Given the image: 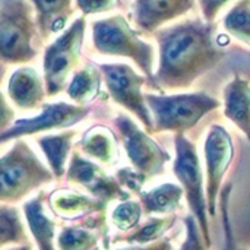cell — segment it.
<instances>
[{
  "label": "cell",
  "mask_w": 250,
  "mask_h": 250,
  "mask_svg": "<svg viewBox=\"0 0 250 250\" xmlns=\"http://www.w3.org/2000/svg\"><path fill=\"white\" fill-rule=\"evenodd\" d=\"M160 66L154 81L164 89H183L211 70L224 51L214 41L212 28L201 21H185L157 34Z\"/></svg>",
  "instance_id": "cell-1"
},
{
  "label": "cell",
  "mask_w": 250,
  "mask_h": 250,
  "mask_svg": "<svg viewBox=\"0 0 250 250\" xmlns=\"http://www.w3.org/2000/svg\"><path fill=\"white\" fill-rule=\"evenodd\" d=\"M42 44L31 1L0 0V79L6 69L34 62Z\"/></svg>",
  "instance_id": "cell-2"
},
{
  "label": "cell",
  "mask_w": 250,
  "mask_h": 250,
  "mask_svg": "<svg viewBox=\"0 0 250 250\" xmlns=\"http://www.w3.org/2000/svg\"><path fill=\"white\" fill-rule=\"evenodd\" d=\"M54 180V174L23 139L0 157V204L16 205Z\"/></svg>",
  "instance_id": "cell-3"
},
{
  "label": "cell",
  "mask_w": 250,
  "mask_h": 250,
  "mask_svg": "<svg viewBox=\"0 0 250 250\" xmlns=\"http://www.w3.org/2000/svg\"><path fill=\"white\" fill-rule=\"evenodd\" d=\"M151 111L152 133L174 132L183 133L193 129L208 113L220 107V101L205 92L177 95H145Z\"/></svg>",
  "instance_id": "cell-4"
},
{
  "label": "cell",
  "mask_w": 250,
  "mask_h": 250,
  "mask_svg": "<svg viewBox=\"0 0 250 250\" xmlns=\"http://www.w3.org/2000/svg\"><path fill=\"white\" fill-rule=\"evenodd\" d=\"M85 26L83 16L75 19L67 29L45 47L42 57V79L47 97H56L67 89L70 82L69 78L76 72L81 59Z\"/></svg>",
  "instance_id": "cell-5"
},
{
  "label": "cell",
  "mask_w": 250,
  "mask_h": 250,
  "mask_svg": "<svg viewBox=\"0 0 250 250\" xmlns=\"http://www.w3.org/2000/svg\"><path fill=\"white\" fill-rule=\"evenodd\" d=\"M92 42L98 53L132 59L146 76L152 78L154 50L144 42L122 15L98 19L92 23Z\"/></svg>",
  "instance_id": "cell-6"
},
{
  "label": "cell",
  "mask_w": 250,
  "mask_h": 250,
  "mask_svg": "<svg viewBox=\"0 0 250 250\" xmlns=\"http://www.w3.org/2000/svg\"><path fill=\"white\" fill-rule=\"evenodd\" d=\"M174 146L176 160L173 171L179 179L186 195L188 205L190 207V211L199 224L204 243L208 249H211V233L207 217V192L204 190V177L196 146L183 133H177L174 136Z\"/></svg>",
  "instance_id": "cell-7"
},
{
  "label": "cell",
  "mask_w": 250,
  "mask_h": 250,
  "mask_svg": "<svg viewBox=\"0 0 250 250\" xmlns=\"http://www.w3.org/2000/svg\"><path fill=\"white\" fill-rule=\"evenodd\" d=\"M114 125L133 168L146 179L163 174L166 163L170 161L168 152H166L149 133L141 130L130 117L119 114L114 119Z\"/></svg>",
  "instance_id": "cell-8"
},
{
  "label": "cell",
  "mask_w": 250,
  "mask_h": 250,
  "mask_svg": "<svg viewBox=\"0 0 250 250\" xmlns=\"http://www.w3.org/2000/svg\"><path fill=\"white\" fill-rule=\"evenodd\" d=\"M88 114L89 108L86 105L69 104L63 101L44 104V107L40 110L37 116L16 120L10 129L0 135V144L23 139L26 136H34L37 133L69 129L81 123Z\"/></svg>",
  "instance_id": "cell-9"
},
{
  "label": "cell",
  "mask_w": 250,
  "mask_h": 250,
  "mask_svg": "<svg viewBox=\"0 0 250 250\" xmlns=\"http://www.w3.org/2000/svg\"><path fill=\"white\" fill-rule=\"evenodd\" d=\"M98 67L105 78L108 92L114 103L132 111L144 123L146 132L152 133V116L146 105L145 95L142 94V85L145 83V79L139 76L130 66L123 63L100 64Z\"/></svg>",
  "instance_id": "cell-10"
},
{
  "label": "cell",
  "mask_w": 250,
  "mask_h": 250,
  "mask_svg": "<svg viewBox=\"0 0 250 250\" xmlns=\"http://www.w3.org/2000/svg\"><path fill=\"white\" fill-rule=\"evenodd\" d=\"M66 179L69 183L85 189L92 198L104 204L105 207L113 201H126L130 193L125 192L117 179L108 176L98 164L81 155L79 151H73Z\"/></svg>",
  "instance_id": "cell-11"
},
{
  "label": "cell",
  "mask_w": 250,
  "mask_h": 250,
  "mask_svg": "<svg viewBox=\"0 0 250 250\" xmlns=\"http://www.w3.org/2000/svg\"><path fill=\"white\" fill-rule=\"evenodd\" d=\"M233 160V142L229 132L215 125L209 129L205 141L207 161V204L208 211L214 217L217 211V199L221 193L223 179Z\"/></svg>",
  "instance_id": "cell-12"
},
{
  "label": "cell",
  "mask_w": 250,
  "mask_h": 250,
  "mask_svg": "<svg viewBox=\"0 0 250 250\" xmlns=\"http://www.w3.org/2000/svg\"><path fill=\"white\" fill-rule=\"evenodd\" d=\"M7 97L22 111H35L44 107L47 97L44 79L32 66L16 67L7 81Z\"/></svg>",
  "instance_id": "cell-13"
},
{
  "label": "cell",
  "mask_w": 250,
  "mask_h": 250,
  "mask_svg": "<svg viewBox=\"0 0 250 250\" xmlns=\"http://www.w3.org/2000/svg\"><path fill=\"white\" fill-rule=\"evenodd\" d=\"M47 205L56 217L69 221H81L92 214L104 212L107 208L92 196L67 189L53 190L47 196Z\"/></svg>",
  "instance_id": "cell-14"
},
{
  "label": "cell",
  "mask_w": 250,
  "mask_h": 250,
  "mask_svg": "<svg viewBox=\"0 0 250 250\" xmlns=\"http://www.w3.org/2000/svg\"><path fill=\"white\" fill-rule=\"evenodd\" d=\"M107 231L104 212L92 214L78 224L66 226L57 236L59 250H92Z\"/></svg>",
  "instance_id": "cell-15"
},
{
  "label": "cell",
  "mask_w": 250,
  "mask_h": 250,
  "mask_svg": "<svg viewBox=\"0 0 250 250\" xmlns=\"http://www.w3.org/2000/svg\"><path fill=\"white\" fill-rule=\"evenodd\" d=\"M195 0H136L135 21L144 31H154L193 7Z\"/></svg>",
  "instance_id": "cell-16"
},
{
  "label": "cell",
  "mask_w": 250,
  "mask_h": 250,
  "mask_svg": "<svg viewBox=\"0 0 250 250\" xmlns=\"http://www.w3.org/2000/svg\"><path fill=\"white\" fill-rule=\"evenodd\" d=\"M22 214L38 250H59L56 237V223L45 212L42 192L28 199L22 205Z\"/></svg>",
  "instance_id": "cell-17"
},
{
  "label": "cell",
  "mask_w": 250,
  "mask_h": 250,
  "mask_svg": "<svg viewBox=\"0 0 250 250\" xmlns=\"http://www.w3.org/2000/svg\"><path fill=\"white\" fill-rule=\"evenodd\" d=\"M37 15V23L42 42L63 32L67 21L75 12L73 0H29ZM76 1V0H75Z\"/></svg>",
  "instance_id": "cell-18"
},
{
  "label": "cell",
  "mask_w": 250,
  "mask_h": 250,
  "mask_svg": "<svg viewBox=\"0 0 250 250\" xmlns=\"http://www.w3.org/2000/svg\"><path fill=\"white\" fill-rule=\"evenodd\" d=\"M224 114L250 141V85L240 76L224 89Z\"/></svg>",
  "instance_id": "cell-19"
},
{
  "label": "cell",
  "mask_w": 250,
  "mask_h": 250,
  "mask_svg": "<svg viewBox=\"0 0 250 250\" xmlns=\"http://www.w3.org/2000/svg\"><path fill=\"white\" fill-rule=\"evenodd\" d=\"M76 135V130L66 129L60 133H50L37 138V144L42 151L47 166L54 174V179H62L63 176H66V164Z\"/></svg>",
  "instance_id": "cell-20"
},
{
  "label": "cell",
  "mask_w": 250,
  "mask_h": 250,
  "mask_svg": "<svg viewBox=\"0 0 250 250\" xmlns=\"http://www.w3.org/2000/svg\"><path fill=\"white\" fill-rule=\"evenodd\" d=\"M116 138L105 126H92L78 144L79 152L103 164H113L117 157Z\"/></svg>",
  "instance_id": "cell-21"
},
{
  "label": "cell",
  "mask_w": 250,
  "mask_h": 250,
  "mask_svg": "<svg viewBox=\"0 0 250 250\" xmlns=\"http://www.w3.org/2000/svg\"><path fill=\"white\" fill-rule=\"evenodd\" d=\"M183 189L173 183L161 185L148 192H139V201L145 215L173 214L183 198Z\"/></svg>",
  "instance_id": "cell-22"
},
{
  "label": "cell",
  "mask_w": 250,
  "mask_h": 250,
  "mask_svg": "<svg viewBox=\"0 0 250 250\" xmlns=\"http://www.w3.org/2000/svg\"><path fill=\"white\" fill-rule=\"evenodd\" d=\"M100 85L101 70L97 69L94 64H85L72 75L66 92L75 104L86 105L98 95Z\"/></svg>",
  "instance_id": "cell-23"
},
{
  "label": "cell",
  "mask_w": 250,
  "mask_h": 250,
  "mask_svg": "<svg viewBox=\"0 0 250 250\" xmlns=\"http://www.w3.org/2000/svg\"><path fill=\"white\" fill-rule=\"evenodd\" d=\"M23 220L15 205L0 204V250L28 243Z\"/></svg>",
  "instance_id": "cell-24"
},
{
  "label": "cell",
  "mask_w": 250,
  "mask_h": 250,
  "mask_svg": "<svg viewBox=\"0 0 250 250\" xmlns=\"http://www.w3.org/2000/svg\"><path fill=\"white\" fill-rule=\"evenodd\" d=\"M176 218L177 217L174 214H170L167 217L149 218L144 226H141L139 229L133 230L130 234H126V236L117 239V240L129 243V245H149V243H154L157 240H161L164 233L174 226Z\"/></svg>",
  "instance_id": "cell-25"
},
{
  "label": "cell",
  "mask_w": 250,
  "mask_h": 250,
  "mask_svg": "<svg viewBox=\"0 0 250 250\" xmlns=\"http://www.w3.org/2000/svg\"><path fill=\"white\" fill-rule=\"evenodd\" d=\"M226 29L250 45V0H240L224 19Z\"/></svg>",
  "instance_id": "cell-26"
},
{
  "label": "cell",
  "mask_w": 250,
  "mask_h": 250,
  "mask_svg": "<svg viewBox=\"0 0 250 250\" xmlns=\"http://www.w3.org/2000/svg\"><path fill=\"white\" fill-rule=\"evenodd\" d=\"M142 214H144V209H142L141 202L123 201L114 208L111 214V221L120 231H129V230L136 229V226L141 221Z\"/></svg>",
  "instance_id": "cell-27"
},
{
  "label": "cell",
  "mask_w": 250,
  "mask_h": 250,
  "mask_svg": "<svg viewBox=\"0 0 250 250\" xmlns=\"http://www.w3.org/2000/svg\"><path fill=\"white\" fill-rule=\"evenodd\" d=\"M233 185L229 183L221 189V211H223V229H224V243L221 250H239L236 246V240L233 236V226L230 220V193H231Z\"/></svg>",
  "instance_id": "cell-28"
},
{
  "label": "cell",
  "mask_w": 250,
  "mask_h": 250,
  "mask_svg": "<svg viewBox=\"0 0 250 250\" xmlns=\"http://www.w3.org/2000/svg\"><path fill=\"white\" fill-rule=\"evenodd\" d=\"M183 221L186 226V239L180 250H209L204 243L202 233H201L196 218L193 215H189Z\"/></svg>",
  "instance_id": "cell-29"
},
{
  "label": "cell",
  "mask_w": 250,
  "mask_h": 250,
  "mask_svg": "<svg viewBox=\"0 0 250 250\" xmlns=\"http://www.w3.org/2000/svg\"><path fill=\"white\" fill-rule=\"evenodd\" d=\"M116 179L119 180V183L122 186H125L126 189H129L130 192H133L136 195L139 192H142V186L148 180L145 176L138 173L135 168H129V167H123L122 170H119L116 174Z\"/></svg>",
  "instance_id": "cell-30"
},
{
  "label": "cell",
  "mask_w": 250,
  "mask_h": 250,
  "mask_svg": "<svg viewBox=\"0 0 250 250\" xmlns=\"http://www.w3.org/2000/svg\"><path fill=\"white\" fill-rule=\"evenodd\" d=\"M119 0H76V6L83 15H94L108 12L116 7Z\"/></svg>",
  "instance_id": "cell-31"
},
{
  "label": "cell",
  "mask_w": 250,
  "mask_h": 250,
  "mask_svg": "<svg viewBox=\"0 0 250 250\" xmlns=\"http://www.w3.org/2000/svg\"><path fill=\"white\" fill-rule=\"evenodd\" d=\"M16 122V113L12 104L7 101L6 95L0 91V135L13 126Z\"/></svg>",
  "instance_id": "cell-32"
},
{
  "label": "cell",
  "mask_w": 250,
  "mask_h": 250,
  "mask_svg": "<svg viewBox=\"0 0 250 250\" xmlns=\"http://www.w3.org/2000/svg\"><path fill=\"white\" fill-rule=\"evenodd\" d=\"M229 1H230V0H199L205 21H207L208 23H211V22L215 19V16L220 13V10H221Z\"/></svg>",
  "instance_id": "cell-33"
},
{
  "label": "cell",
  "mask_w": 250,
  "mask_h": 250,
  "mask_svg": "<svg viewBox=\"0 0 250 250\" xmlns=\"http://www.w3.org/2000/svg\"><path fill=\"white\" fill-rule=\"evenodd\" d=\"M119 250H174L173 245L170 242V239H161L157 240L154 243L149 245H138V246H130L126 249H119Z\"/></svg>",
  "instance_id": "cell-34"
},
{
  "label": "cell",
  "mask_w": 250,
  "mask_h": 250,
  "mask_svg": "<svg viewBox=\"0 0 250 250\" xmlns=\"http://www.w3.org/2000/svg\"><path fill=\"white\" fill-rule=\"evenodd\" d=\"M4 250H31V246L26 243V245H19V246H12V248H7Z\"/></svg>",
  "instance_id": "cell-35"
}]
</instances>
